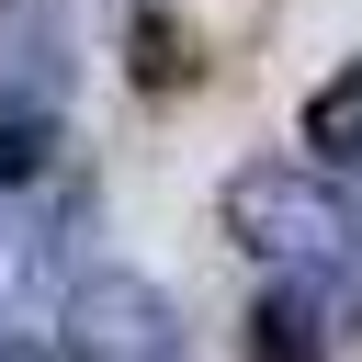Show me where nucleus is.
Instances as JSON below:
<instances>
[{
	"label": "nucleus",
	"instance_id": "423d86ee",
	"mask_svg": "<svg viewBox=\"0 0 362 362\" xmlns=\"http://www.w3.org/2000/svg\"><path fill=\"white\" fill-rule=\"evenodd\" d=\"M57 170V113L45 90H0V192H34Z\"/></svg>",
	"mask_w": 362,
	"mask_h": 362
},
{
	"label": "nucleus",
	"instance_id": "f257e3e1",
	"mask_svg": "<svg viewBox=\"0 0 362 362\" xmlns=\"http://www.w3.org/2000/svg\"><path fill=\"white\" fill-rule=\"evenodd\" d=\"M215 226H226L249 260L294 272V283H328V272L362 249V215H351V192H339L328 170H305V158H249V170H226V192H215Z\"/></svg>",
	"mask_w": 362,
	"mask_h": 362
},
{
	"label": "nucleus",
	"instance_id": "0eeeda50",
	"mask_svg": "<svg viewBox=\"0 0 362 362\" xmlns=\"http://www.w3.org/2000/svg\"><path fill=\"white\" fill-rule=\"evenodd\" d=\"M0 362H68V351H45L34 328H11V317H0Z\"/></svg>",
	"mask_w": 362,
	"mask_h": 362
},
{
	"label": "nucleus",
	"instance_id": "39448f33",
	"mask_svg": "<svg viewBox=\"0 0 362 362\" xmlns=\"http://www.w3.org/2000/svg\"><path fill=\"white\" fill-rule=\"evenodd\" d=\"M294 147H305V170H362V57L351 68H328L317 90H305V113H294Z\"/></svg>",
	"mask_w": 362,
	"mask_h": 362
},
{
	"label": "nucleus",
	"instance_id": "f03ea898",
	"mask_svg": "<svg viewBox=\"0 0 362 362\" xmlns=\"http://www.w3.org/2000/svg\"><path fill=\"white\" fill-rule=\"evenodd\" d=\"M57 328H68V362H181V305L147 272H79Z\"/></svg>",
	"mask_w": 362,
	"mask_h": 362
},
{
	"label": "nucleus",
	"instance_id": "7ed1b4c3",
	"mask_svg": "<svg viewBox=\"0 0 362 362\" xmlns=\"http://www.w3.org/2000/svg\"><path fill=\"white\" fill-rule=\"evenodd\" d=\"M249 362H328V283L272 272L249 294Z\"/></svg>",
	"mask_w": 362,
	"mask_h": 362
},
{
	"label": "nucleus",
	"instance_id": "20e7f679",
	"mask_svg": "<svg viewBox=\"0 0 362 362\" xmlns=\"http://www.w3.org/2000/svg\"><path fill=\"white\" fill-rule=\"evenodd\" d=\"M124 79H136L147 102H170V90L204 79V45H192V23H181L170 0H136V11H124Z\"/></svg>",
	"mask_w": 362,
	"mask_h": 362
}]
</instances>
